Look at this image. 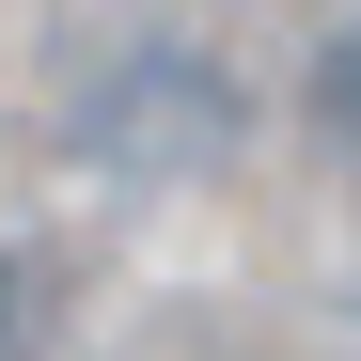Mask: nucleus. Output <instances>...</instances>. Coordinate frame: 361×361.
<instances>
[{
	"instance_id": "f257e3e1",
	"label": "nucleus",
	"mask_w": 361,
	"mask_h": 361,
	"mask_svg": "<svg viewBox=\"0 0 361 361\" xmlns=\"http://www.w3.org/2000/svg\"><path fill=\"white\" fill-rule=\"evenodd\" d=\"M63 142L110 173V189H204V173L252 142V94L204 32H110L63 79Z\"/></svg>"
},
{
	"instance_id": "f03ea898",
	"label": "nucleus",
	"mask_w": 361,
	"mask_h": 361,
	"mask_svg": "<svg viewBox=\"0 0 361 361\" xmlns=\"http://www.w3.org/2000/svg\"><path fill=\"white\" fill-rule=\"evenodd\" d=\"M298 142H314L330 173H361V16H330L314 47H298Z\"/></svg>"
},
{
	"instance_id": "7ed1b4c3",
	"label": "nucleus",
	"mask_w": 361,
	"mask_h": 361,
	"mask_svg": "<svg viewBox=\"0 0 361 361\" xmlns=\"http://www.w3.org/2000/svg\"><path fill=\"white\" fill-rule=\"evenodd\" d=\"M47 330H63V267L32 235H0V345H47Z\"/></svg>"
}]
</instances>
